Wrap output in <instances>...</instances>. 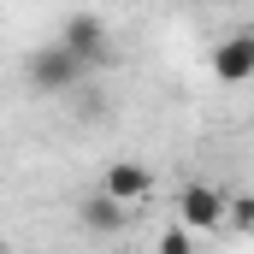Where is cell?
Returning a JSON list of instances; mask_svg holds the SVG:
<instances>
[{
	"label": "cell",
	"mask_w": 254,
	"mask_h": 254,
	"mask_svg": "<svg viewBox=\"0 0 254 254\" xmlns=\"http://www.w3.org/2000/svg\"><path fill=\"white\" fill-rule=\"evenodd\" d=\"M60 42H65V48H71V54H77L83 65H89V71H101V65L113 60V36H107L101 12H65Z\"/></svg>",
	"instance_id": "obj_2"
},
{
	"label": "cell",
	"mask_w": 254,
	"mask_h": 254,
	"mask_svg": "<svg viewBox=\"0 0 254 254\" xmlns=\"http://www.w3.org/2000/svg\"><path fill=\"white\" fill-rule=\"evenodd\" d=\"M101 190L119 195L125 207H136V201H148V195H154V172H148V166H136V160H113V166H107V178H101Z\"/></svg>",
	"instance_id": "obj_5"
},
{
	"label": "cell",
	"mask_w": 254,
	"mask_h": 254,
	"mask_svg": "<svg viewBox=\"0 0 254 254\" xmlns=\"http://www.w3.org/2000/svg\"><path fill=\"white\" fill-rule=\"evenodd\" d=\"M190 243H195V231H190V225H184V219L160 231V254H190Z\"/></svg>",
	"instance_id": "obj_7"
},
{
	"label": "cell",
	"mask_w": 254,
	"mask_h": 254,
	"mask_svg": "<svg viewBox=\"0 0 254 254\" xmlns=\"http://www.w3.org/2000/svg\"><path fill=\"white\" fill-rule=\"evenodd\" d=\"M225 213H231V195L213 190V184L178 190V219H184L190 231H225Z\"/></svg>",
	"instance_id": "obj_3"
},
{
	"label": "cell",
	"mask_w": 254,
	"mask_h": 254,
	"mask_svg": "<svg viewBox=\"0 0 254 254\" xmlns=\"http://www.w3.org/2000/svg\"><path fill=\"white\" fill-rule=\"evenodd\" d=\"M225 225H237V231H254V195H231V213H225Z\"/></svg>",
	"instance_id": "obj_8"
},
{
	"label": "cell",
	"mask_w": 254,
	"mask_h": 254,
	"mask_svg": "<svg viewBox=\"0 0 254 254\" xmlns=\"http://www.w3.org/2000/svg\"><path fill=\"white\" fill-rule=\"evenodd\" d=\"M77 219H83V231H95V237H119V231L130 225V207L119 201V195L101 190V195H89V201L77 207Z\"/></svg>",
	"instance_id": "obj_6"
},
{
	"label": "cell",
	"mask_w": 254,
	"mask_h": 254,
	"mask_svg": "<svg viewBox=\"0 0 254 254\" xmlns=\"http://www.w3.org/2000/svg\"><path fill=\"white\" fill-rule=\"evenodd\" d=\"M207 71L219 77V83H254V30H237V36H225V42H213V54H207Z\"/></svg>",
	"instance_id": "obj_4"
},
{
	"label": "cell",
	"mask_w": 254,
	"mask_h": 254,
	"mask_svg": "<svg viewBox=\"0 0 254 254\" xmlns=\"http://www.w3.org/2000/svg\"><path fill=\"white\" fill-rule=\"evenodd\" d=\"M24 77H30V89H42V95H71V89L89 77V65H83L60 36H54L48 48H36V54L24 60Z\"/></svg>",
	"instance_id": "obj_1"
}]
</instances>
